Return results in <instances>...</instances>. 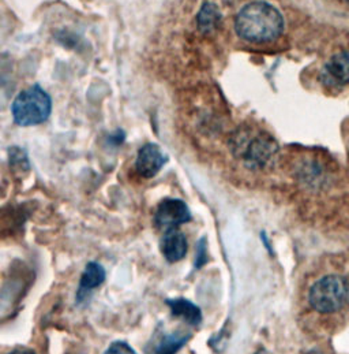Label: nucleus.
<instances>
[{
  "label": "nucleus",
  "mask_w": 349,
  "mask_h": 354,
  "mask_svg": "<svg viewBox=\"0 0 349 354\" xmlns=\"http://www.w3.org/2000/svg\"><path fill=\"white\" fill-rule=\"evenodd\" d=\"M235 30L239 37L250 43L275 41L284 30V18L275 6L252 1L237 12Z\"/></svg>",
  "instance_id": "1"
},
{
  "label": "nucleus",
  "mask_w": 349,
  "mask_h": 354,
  "mask_svg": "<svg viewBox=\"0 0 349 354\" xmlns=\"http://www.w3.org/2000/svg\"><path fill=\"white\" fill-rule=\"evenodd\" d=\"M233 156L251 170L265 169L279 151L275 138L263 130L243 127L231 138Z\"/></svg>",
  "instance_id": "2"
},
{
  "label": "nucleus",
  "mask_w": 349,
  "mask_h": 354,
  "mask_svg": "<svg viewBox=\"0 0 349 354\" xmlns=\"http://www.w3.org/2000/svg\"><path fill=\"white\" fill-rule=\"evenodd\" d=\"M52 102L50 95L39 85L22 91L11 106L12 118L19 126H36L51 115Z\"/></svg>",
  "instance_id": "3"
},
{
  "label": "nucleus",
  "mask_w": 349,
  "mask_h": 354,
  "mask_svg": "<svg viewBox=\"0 0 349 354\" xmlns=\"http://www.w3.org/2000/svg\"><path fill=\"white\" fill-rule=\"evenodd\" d=\"M349 297L348 282L340 275H328L319 279L310 290L311 306L319 313H333L341 309Z\"/></svg>",
  "instance_id": "4"
},
{
  "label": "nucleus",
  "mask_w": 349,
  "mask_h": 354,
  "mask_svg": "<svg viewBox=\"0 0 349 354\" xmlns=\"http://www.w3.org/2000/svg\"><path fill=\"white\" fill-rule=\"evenodd\" d=\"M191 212L184 201L168 198L164 200L156 211V223L160 229L171 230L177 226L190 222Z\"/></svg>",
  "instance_id": "5"
},
{
  "label": "nucleus",
  "mask_w": 349,
  "mask_h": 354,
  "mask_svg": "<svg viewBox=\"0 0 349 354\" xmlns=\"http://www.w3.org/2000/svg\"><path fill=\"white\" fill-rule=\"evenodd\" d=\"M167 158L156 144L143 145L137 156L135 167L139 176L143 178L154 177L166 165Z\"/></svg>",
  "instance_id": "6"
},
{
  "label": "nucleus",
  "mask_w": 349,
  "mask_h": 354,
  "mask_svg": "<svg viewBox=\"0 0 349 354\" xmlns=\"http://www.w3.org/2000/svg\"><path fill=\"white\" fill-rule=\"evenodd\" d=\"M322 81L328 86H344L349 82V53H339L325 64Z\"/></svg>",
  "instance_id": "7"
},
{
  "label": "nucleus",
  "mask_w": 349,
  "mask_h": 354,
  "mask_svg": "<svg viewBox=\"0 0 349 354\" xmlns=\"http://www.w3.org/2000/svg\"><path fill=\"white\" fill-rule=\"evenodd\" d=\"M161 252L170 263L180 261L187 253V239L177 229L167 230L161 242Z\"/></svg>",
  "instance_id": "8"
},
{
  "label": "nucleus",
  "mask_w": 349,
  "mask_h": 354,
  "mask_svg": "<svg viewBox=\"0 0 349 354\" xmlns=\"http://www.w3.org/2000/svg\"><path fill=\"white\" fill-rule=\"evenodd\" d=\"M221 22L223 17L221 12L219 11V7L212 1L203 3L202 7L199 8V12L197 14L198 30L205 35H210L221 26Z\"/></svg>",
  "instance_id": "9"
},
{
  "label": "nucleus",
  "mask_w": 349,
  "mask_h": 354,
  "mask_svg": "<svg viewBox=\"0 0 349 354\" xmlns=\"http://www.w3.org/2000/svg\"><path fill=\"white\" fill-rule=\"evenodd\" d=\"M167 305L171 308L172 315L183 319L186 323L191 326H198L202 322V312L199 306L192 304L186 298L167 299Z\"/></svg>",
  "instance_id": "10"
},
{
  "label": "nucleus",
  "mask_w": 349,
  "mask_h": 354,
  "mask_svg": "<svg viewBox=\"0 0 349 354\" xmlns=\"http://www.w3.org/2000/svg\"><path fill=\"white\" fill-rule=\"evenodd\" d=\"M104 281H106V270L103 268V266L99 263H94V261L89 263L85 267V271L81 277L78 297L81 298L82 295L92 292L93 289L101 286L104 283Z\"/></svg>",
  "instance_id": "11"
},
{
  "label": "nucleus",
  "mask_w": 349,
  "mask_h": 354,
  "mask_svg": "<svg viewBox=\"0 0 349 354\" xmlns=\"http://www.w3.org/2000/svg\"><path fill=\"white\" fill-rule=\"evenodd\" d=\"M190 339V334L172 333L164 335L156 348V354H176Z\"/></svg>",
  "instance_id": "12"
},
{
  "label": "nucleus",
  "mask_w": 349,
  "mask_h": 354,
  "mask_svg": "<svg viewBox=\"0 0 349 354\" xmlns=\"http://www.w3.org/2000/svg\"><path fill=\"white\" fill-rule=\"evenodd\" d=\"M10 165L12 167H18V170H28L29 169V162L23 151L18 148L10 149Z\"/></svg>",
  "instance_id": "13"
},
{
  "label": "nucleus",
  "mask_w": 349,
  "mask_h": 354,
  "mask_svg": "<svg viewBox=\"0 0 349 354\" xmlns=\"http://www.w3.org/2000/svg\"><path fill=\"white\" fill-rule=\"evenodd\" d=\"M104 354H137L135 353V351L130 346V345H127L126 342H115V344H112L108 349H107V352Z\"/></svg>",
  "instance_id": "14"
},
{
  "label": "nucleus",
  "mask_w": 349,
  "mask_h": 354,
  "mask_svg": "<svg viewBox=\"0 0 349 354\" xmlns=\"http://www.w3.org/2000/svg\"><path fill=\"white\" fill-rule=\"evenodd\" d=\"M206 249H205V238H202L199 241V245H198V253H197V261H195V267L199 268L202 267L205 263H206Z\"/></svg>",
  "instance_id": "15"
},
{
  "label": "nucleus",
  "mask_w": 349,
  "mask_h": 354,
  "mask_svg": "<svg viewBox=\"0 0 349 354\" xmlns=\"http://www.w3.org/2000/svg\"><path fill=\"white\" fill-rule=\"evenodd\" d=\"M8 354H36L32 349H28V348H17L14 349L11 353Z\"/></svg>",
  "instance_id": "16"
},
{
  "label": "nucleus",
  "mask_w": 349,
  "mask_h": 354,
  "mask_svg": "<svg viewBox=\"0 0 349 354\" xmlns=\"http://www.w3.org/2000/svg\"><path fill=\"white\" fill-rule=\"evenodd\" d=\"M255 354H269L268 353V352H266V351H265V349H261V351H258V352H257V353Z\"/></svg>",
  "instance_id": "17"
},
{
  "label": "nucleus",
  "mask_w": 349,
  "mask_h": 354,
  "mask_svg": "<svg viewBox=\"0 0 349 354\" xmlns=\"http://www.w3.org/2000/svg\"><path fill=\"white\" fill-rule=\"evenodd\" d=\"M346 1H348V3H349V0H346Z\"/></svg>",
  "instance_id": "18"
}]
</instances>
